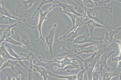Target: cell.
<instances>
[{
	"mask_svg": "<svg viewBox=\"0 0 121 80\" xmlns=\"http://www.w3.org/2000/svg\"><path fill=\"white\" fill-rule=\"evenodd\" d=\"M0 25H12L17 22L21 24V22L16 20L6 17L1 15H0Z\"/></svg>",
	"mask_w": 121,
	"mask_h": 80,
	"instance_id": "7402d4cb",
	"label": "cell"
},
{
	"mask_svg": "<svg viewBox=\"0 0 121 80\" xmlns=\"http://www.w3.org/2000/svg\"><path fill=\"white\" fill-rule=\"evenodd\" d=\"M81 67H82L81 64H79V65L75 64L74 65H68L65 67L64 68L61 70V71H66L67 72H70V70L71 69H76L78 70V72H79V70H80V68Z\"/></svg>",
	"mask_w": 121,
	"mask_h": 80,
	"instance_id": "f1b7e54d",
	"label": "cell"
},
{
	"mask_svg": "<svg viewBox=\"0 0 121 80\" xmlns=\"http://www.w3.org/2000/svg\"><path fill=\"white\" fill-rule=\"evenodd\" d=\"M0 13L1 15L6 17H10L13 19L19 21H21L22 20L23 21V18H22L14 16L9 11L5 6V3L4 0H0Z\"/></svg>",
	"mask_w": 121,
	"mask_h": 80,
	"instance_id": "ac0fdd59",
	"label": "cell"
},
{
	"mask_svg": "<svg viewBox=\"0 0 121 80\" xmlns=\"http://www.w3.org/2000/svg\"><path fill=\"white\" fill-rule=\"evenodd\" d=\"M49 76L54 77L60 79H65L67 80H75L77 79V75H73L68 76H60L56 75L51 72L49 71Z\"/></svg>",
	"mask_w": 121,
	"mask_h": 80,
	"instance_id": "4316f807",
	"label": "cell"
},
{
	"mask_svg": "<svg viewBox=\"0 0 121 80\" xmlns=\"http://www.w3.org/2000/svg\"></svg>",
	"mask_w": 121,
	"mask_h": 80,
	"instance_id": "60d3db41",
	"label": "cell"
},
{
	"mask_svg": "<svg viewBox=\"0 0 121 80\" xmlns=\"http://www.w3.org/2000/svg\"><path fill=\"white\" fill-rule=\"evenodd\" d=\"M19 24H20L18 22L16 23L13 25H10L6 29H4V31L1 35H2V36L0 38V43L4 42L6 38L10 37L11 36L14 35V32L11 30V28L14 27H18Z\"/></svg>",
	"mask_w": 121,
	"mask_h": 80,
	"instance_id": "e0dca14e",
	"label": "cell"
},
{
	"mask_svg": "<svg viewBox=\"0 0 121 80\" xmlns=\"http://www.w3.org/2000/svg\"><path fill=\"white\" fill-rule=\"evenodd\" d=\"M80 28H78L76 30H73L66 35H64L59 38L60 40L66 41V46L68 49L73 44L75 40L79 36L78 34V31Z\"/></svg>",
	"mask_w": 121,
	"mask_h": 80,
	"instance_id": "4fadbf2b",
	"label": "cell"
},
{
	"mask_svg": "<svg viewBox=\"0 0 121 80\" xmlns=\"http://www.w3.org/2000/svg\"><path fill=\"white\" fill-rule=\"evenodd\" d=\"M86 72L84 69L79 71L77 75V79L78 80H83V75L85 72Z\"/></svg>",
	"mask_w": 121,
	"mask_h": 80,
	"instance_id": "e575fe53",
	"label": "cell"
},
{
	"mask_svg": "<svg viewBox=\"0 0 121 80\" xmlns=\"http://www.w3.org/2000/svg\"><path fill=\"white\" fill-rule=\"evenodd\" d=\"M119 2H120V3H121V0H119Z\"/></svg>",
	"mask_w": 121,
	"mask_h": 80,
	"instance_id": "ab89813d",
	"label": "cell"
},
{
	"mask_svg": "<svg viewBox=\"0 0 121 80\" xmlns=\"http://www.w3.org/2000/svg\"><path fill=\"white\" fill-rule=\"evenodd\" d=\"M17 64L15 67L14 73L11 75L13 80H27L28 72L27 69Z\"/></svg>",
	"mask_w": 121,
	"mask_h": 80,
	"instance_id": "8fae6325",
	"label": "cell"
},
{
	"mask_svg": "<svg viewBox=\"0 0 121 80\" xmlns=\"http://www.w3.org/2000/svg\"><path fill=\"white\" fill-rule=\"evenodd\" d=\"M119 76V78L118 80H121V73L120 74V75Z\"/></svg>",
	"mask_w": 121,
	"mask_h": 80,
	"instance_id": "f35d334b",
	"label": "cell"
},
{
	"mask_svg": "<svg viewBox=\"0 0 121 80\" xmlns=\"http://www.w3.org/2000/svg\"><path fill=\"white\" fill-rule=\"evenodd\" d=\"M22 30L19 31L21 43L30 51L38 54V41L33 37L29 29L21 27Z\"/></svg>",
	"mask_w": 121,
	"mask_h": 80,
	"instance_id": "7a4b0ae2",
	"label": "cell"
},
{
	"mask_svg": "<svg viewBox=\"0 0 121 80\" xmlns=\"http://www.w3.org/2000/svg\"><path fill=\"white\" fill-rule=\"evenodd\" d=\"M0 47L1 56L4 58V60H24V58L23 57L20 59H16L12 56L6 50L4 42L0 43Z\"/></svg>",
	"mask_w": 121,
	"mask_h": 80,
	"instance_id": "d6986e66",
	"label": "cell"
},
{
	"mask_svg": "<svg viewBox=\"0 0 121 80\" xmlns=\"http://www.w3.org/2000/svg\"><path fill=\"white\" fill-rule=\"evenodd\" d=\"M20 60H7L5 62L3 65L0 67V71L5 68L8 67L10 68L14 72L15 70V67L17 64L19 63Z\"/></svg>",
	"mask_w": 121,
	"mask_h": 80,
	"instance_id": "603a6c76",
	"label": "cell"
},
{
	"mask_svg": "<svg viewBox=\"0 0 121 80\" xmlns=\"http://www.w3.org/2000/svg\"><path fill=\"white\" fill-rule=\"evenodd\" d=\"M16 12L17 13H21L20 18H23V14L24 11L27 10L32 7L34 3L36 0H16Z\"/></svg>",
	"mask_w": 121,
	"mask_h": 80,
	"instance_id": "7c38bea8",
	"label": "cell"
},
{
	"mask_svg": "<svg viewBox=\"0 0 121 80\" xmlns=\"http://www.w3.org/2000/svg\"><path fill=\"white\" fill-rule=\"evenodd\" d=\"M32 63L33 64L37 66L43 67L47 69L49 68L48 65H46V63L44 64L43 62L41 57L39 55L34 59Z\"/></svg>",
	"mask_w": 121,
	"mask_h": 80,
	"instance_id": "484cf974",
	"label": "cell"
},
{
	"mask_svg": "<svg viewBox=\"0 0 121 80\" xmlns=\"http://www.w3.org/2000/svg\"><path fill=\"white\" fill-rule=\"evenodd\" d=\"M50 3H53V4H56V5H57L55 1L53 0H40V4H39L38 7L36 8V11L34 12L32 16L31 17L32 19H33L34 18L35 15H36L38 11H39V10L41 9V7H42L43 5H45L46 4H50Z\"/></svg>",
	"mask_w": 121,
	"mask_h": 80,
	"instance_id": "d4e9b609",
	"label": "cell"
},
{
	"mask_svg": "<svg viewBox=\"0 0 121 80\" xmlns=\"http://www.w3.org/2000/svg\"><path fill=\"white\" fill-rule=\"evenodd\" d=\"M56 3L58 7H59L60 11L63 13H72L76 15L78 17H81L83 15L79 13L76 11L77 7L74 5H70L67 4L65 1L54 0Z\"/></svg>",
	"mask_w": 121,
	"mask_h": 80,
	"instance_id": "30bf717a",
	"label": "cell"
},
{
	"mask_svg": "<svg viewBox=\"0 0 121 80\" xmlns=\"http://www.w3.org/2000/svg\"><path fill=\"white\" fill-rule=\"evenodd\" d=\"M5 80H13L11 76L6 72L5 73Z\"/></svg>",
	"mask_w": 121,
	"mask_h": 80,
	"instance_id": "d590c367",
	"label": "cell"
},
{
	"mask_svg": "<svg viewBox=\"0 0 121 80\" xmlns=\"http://www.w3.org/2000/svg\"><path fill=\"white\" fill-rule=\"evenodd\" d=\"M5 47H6V50H7L8 52L9 53L10 55L12 56L16 59L20 58L19 56L14 51L13 48L10 46L9 45L7 44H5Z\"/></svg>",
	"mask_w": 121,
	"mask_h": 80,
	"instance_id": "f546056e",
	"label": "cell"
},
{
	"mask_svg": "<svg viewBox=\"0 0 121 80\" xmlns=\"http://www.w3.org/2000/svg\"><path fill=\"white\" fill-rule=\"evenodd\" d=\"M121 73L116 71L110 73L104 72L103 73L102 80H111L114 76H119Z\"/></svg>",
	"mask_w": 121,
	"mask_h": 80,
	"instance_id": "cb8c5ba5",
	"label": "cell"
},
{
	"mask_svg": "<svg viewBox=\"0 0 121 80\" xmlns=\"http://www.w3.org/2000/svg\"><path fill=\"white\" fill-rule=\"evenodd\" d=\"M83 15L82 16L78 17L77 19L75 26L73 27L66 33L64 35L67 34L70 32L72 31L73 30H76L78 28H81L86 23V22L88 20L91 19L88 17L85 11H84V13Z\"/></svg>",
	"mask_w": 121,
	"mask_h": 80,
	"instance_id": "2e32d148",
	"label": "cell"
},
{
	"mask_svg": "<svg viewBox=\"0 0 121 80\" xmlns=\"http://www.w3.org/2000/svg\"><path fill=\"white\" fill-rule=\"evenodd\" d=\"M4 42L8 43H9L15 46H19L22 47L23 48H26V47L22 43L16 41V40H14L11 37H9V38H6L4 41Z\"/></svg>",
	"mask_w": 121,
	"mask_h": 80,
	"instance_id": "83f0119b",
	"label": "cell"
},
{
	"mask_svg": "<svg viewBox=\"0 0 121 80\" xmlns=\"http://www.w3.org/2000/svg\"><path fill=\"white\" fill-rule=\"evenodd\" d=\"M57 27L56 24H54L49 31L47 32L45 38L46 46L47 50H49L51 57L54 59L55 58L53 55L52 46L53 44L55 33Z\"/></svg>",
	"mask_w": 121,
	"mask_h": 80,
	"instance_id": "52a82bcc",
	"label": "cell"
},
{
	"mask_svg": "<svg viewBox=\"0 0 121 80\" xmlns=\"http://www.w3.org/2000/svg\"><path fill=\"white\" fill-rule=\"evenodd\" d=\"M84 2V5L87 8H93L95 7H104L106 6V4L111 2L110 0H83Z\"/></svg>",
	"mask_w": 121,
	"mask_h": 80,
	"instance_id": "5bb4252c",
	"label": "cell"
},
{
	"mask_svg": "<svg viewBox=\"0 0 121 80\" xmlns=\"http://www.w3.org/2000/svg\"><path fill=\"white\" fill-rule=\"evenodd\" d=\"M4 62H5V60H4V58L1 56L0 62V67L3 65Z\"/></svg>",
	"mask_w": 121,
	"mask_h": 80,
	"instance_id": "74e56055",
	"label": "cell"
},
{
	"mask_svg": "<svg viewBox=\"0 0 121 80\" xmlns=\"http://www.w3.org/2000/svg\"><path fill=\"white\" fill-rule=\"evenodd\" d=\"M89 30L90 31L91 36H93V31L95 28H106L107 29H109L111 28L113 29H116V28H114L113 27H108L103 26L96 22L93 19H90L87 21L86 23Z\"/></svg>",
	"mask_w": 121,
	"mask_h": 80,
	"instance_id": "9a60e30c",
	"label": "cell"
},
{
	"mask_svg": "<svg viewBox=\"0 0 121 80\" xmlns=\"http://www.w3.org/2000/svg\"><path fill=\"white\" fill-rule=\"evenodd\" d=\"M104 37L91 36L90 31L88 29H86L84 33L79 36L74 40L73 43L81 44L87 43L101 44L104 39Z\"/></svg>",
	"mask_w": 121,
	"mask_h": 80,
	"instance_id": "5b68a950",
	"label": "cell"
},
{
	"mask_svg": "<svg viewBox=\"0 0 121 80\" xmlns=\"http://www.w3.org/2000/svg\"><path fill=\"white\" fill-rule=\"evenodd\" d=\"M56 7H58L57 5L55 4V5H53L52 7L49 8L48 10L44 12H43L41 9L39 10V13H40V15H39V22H38V24L36 27H33V26H31L30 25H28L26 22L25 19L24 18H23V21L24 22V23H25V24H26L27 26L30 27V28H37V29L38 32H39V38L38 40H37V41L38 42L39 40H41L43 41L45 45L46 44L45 41V39H44L42 36V25L43 22L47 20V18L46 17H47V14L50 11H51L52 9H53L54 8Z\"/></svg>",
	"mask_w": 121,
	"mask_h": 80,
	"instance_id": "8992f818",
	"label": "cell"
},
{
	"mask_svg": "<svg viewBox=\"0 0 121 80\" xmlns=\"http://www.w3.org/2000/svg\"><path fill=\"white\" fill-rule=\"evenodd\" d=\"M121 30V26L116 29H106V34L104 39L101 44L98 45L99 49L105 52L107 50L108 47L116 40L118 34Z\"/></svg>",
	"mask_w": 121,
	"mask_h": 80,
	"instance_id": "277c9868",
	"label": "cell"
},
{
	"mask_svg": "<svg viewBox=\"0 0 121 80\" xmlns=\"http://www.w3.org/2000/svg\"><path fill=\"white\" fill-rule=\"evenodd\" d=\"M114 50L108 51L107 50L101 55L99 60L97 64V68L99 67V71L102 73L103 69H105L107 71H109L111 69V67L108 65L107 61L109 58L115 53Z\"/></svg>",
	"mask_w": 121,
	"mask_h": 80,
	"instance_id": "9c48e42d",
	"label": "cell"
},
{
	"mask_svg": "<svg viewBox=\"0 0 121 80\" xmlns=\"http://www.w3.org/2000/svg\"><path fill=\"white\" fill-rule=\"evenodd\" d=\"M104 52L99 49L98 51L94 52L91 56L84 59L81 64L82 68L85 69L87 73L88 80H91L92 79L94 69L100 57Z\"/></svg>",
	"mask_w": 121,
	"mask_h": 80,
	"instance_id": "3957f363",
	"label": "cell"
},
{
	"mask_svg": "<svg viewBox=\"0 0 121 80\" xmlns=\"http://www.w3.org/2000/svg\"><path fill=\"white\" fill-rule=\"evenodd\" d=\"M21 55L22 56L24 60H27L29 62V67H33V61L39 56L38 54L30 51L21 53Z\"/></svg>",
	"mask_w": 121,
	"mask_h": 80,
	"instance_id": "ffe728a7",
	"label": "cell"
},
{
	"mask_svg": "<svg viewBox=\"0 0 121 80\" xmlns=\"http://www.w3.org/2000/svg\"><path fill=\"white\" fill-rule=\"evenodd\" d=\"M118 65L117 69L116 71L118 72H119L120 73H121V61H119L118 62Z\"/></svg>",
	"mask_w": 121,
	"mask_h": 80,
	"instance_id": "8d00e7d4",
	"label": "cell"
},
{
	"mask_svg": "<svg viewBox=\"0 0 121 80\" xmlns=\"http://www.w3.org/2000/svg\"><path fill=\"white\" fill-rule=\"evenodd\" d=\"M77 61L80 62V61L78 60L75 58L69 59V57L65 56L62 57L60 58L55 59L53 61H49L46 60H44V62H47V63H46V65H48V64L52 62H56L59 64V67H55V69L59 70L61 71L65 67L68 65H74L75 64L73 63L72 62L73 61Z\"/></svg>",
	"mask_w": 121,
	"mask_h": 80,
	"instance_id": "ba28073f",
	"label": "cell"
},
{
	"mask_svg": "<svg viewBox=\"0 0 121 80\" xmlns=\"http://www.w3.org/2000/svg\"><path fill=\"white\" fill-rule=\"evenodd\" d=\"M97 68V65L95 66L92 76V80H101V75L102 73H100L99 71H95Z\"/></svg>",
	"mask_w": 121,
	"mask_h": 80,
	"instance_id": "1f68e13d",
	"label": "cell"
},
{
	"mask_svg": "<svg viewBox=\"0 0 121 80\" xmlns=\"http://www.w3.org/2000/svg\"><path fill=\"white\" fill-rule=\"evenodd\" d=\"M116 42L119 45L120 53L118 56L112 58L111 61L113 62H118L121 61V40H116Z\"/></svg>",
	"mask_w": 121,
	"mask_h": 80,
	"instance_id": "4dcf8cb0",
	"label": "cell"
},
{
	"mask_svg": "<svg viewBox=\"0 0 121 80\" xmlns=\"http://www.w3.org/2000/svg\"><path fill=\"white\" fill-rule=\"evenodd\" d=\"M28 76L27 80H35L34 78L33 73V67H29L28 68Z\"/></svg>",
	"mask_w": 121,
	"mask_h": 80,
	"instance_id": "836d02e7",
	"label": "cell"
},
{
	"mask_svg": "<svg viewBox=\"0 0 121 80\" xmlns=\"http://www.w3.org/2000/svg\"><path fill=\"white\" fill-rule=\"evenodd\" d=\"M82 8L89 18L98 23L108 27H112L113 19V9L105 6L104 7L87 8L82 5L78 1L74 0Z\"/></svg>",
	"mask_w": 121,
	"mask_h": 80,
	"instance_id": "6da1fadb",
	"label": "cell"
},
{
	"mask_svg": "<svg viewBox=\"0 0 121 80\" xmlns=\"http://www.w3.org/2000/svg\"><path fill=\"white\" fill-rule=\"evenodd\" d=\"M33 70L35 72H37L42 77L43 80H47L49 76V71L43 67L38 66L33 64Z\"/></svg>",
	"mask_w": 121,
	"mask_h": 80,
	"instance_id": "44dd1931",
	"label": "cell"
},
{
	"mask_svg": "<svg viewBox=\"0 0 121 80\" xmlns=\"http://www.w3.org/2000/svg\"><path fill=\"white\" fill-rule=\"evenodd\" d=\"M66 15H67L69 16V17L71 19V21L72 22L73 25V27L75 26L76 23V21L77 18L78 17L76 15H75L74 14L72 13H69L67 12H63Z\"/></svg>",
	"mask_w": 121,
	"mask_h": 80,
	"instance_id": "d6a6232c",
	"label": "cell"
}]
</instances>
